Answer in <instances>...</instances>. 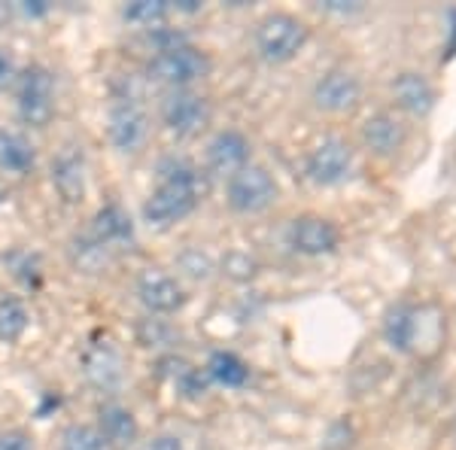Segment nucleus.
I'll use <instances>...</instances> for the list:
<instances>
[{
    "instance_id": "f257e3e1",
    "label": "nucleus",
    "mask_w": 456,
    "mask_h": 450,
    "mask_svg": "<svg viewBox=\"0 0 456 450\" xmlns=\"http://www.w3.org/2000/svg\"><path fill=\"white\" fill-rule=\"evenodd\" d=\"M159 189L146 198L143 204V217L146 223L152 225H174L180 219H186L189 213L198 208L201 195L208 192V183H204V174L198 171L192 161L186 159H161L159 165Z\"/></svg>"
},
{
    "instance_id": "f03ea898",
    "label": "nucleus",
    "mask_w": 456,
    "mask_h": 450,
    "mask_svg": "<svg viewBox=\"0 0 456 450\" xmlns=\"http://www.w3.org/2000/svg\"><path fill=\"white\" fill-rule=\"evenodd\" d=\"M19 119L28 128H46L55 116V77L43 64H28L16 77Z\"/></svg>"
},
{
    "instance_id": "7ed1b4c3",
    "label": "nucleus",
    "mask_w": 456,
    "mask_h": 450,
    "mask_svg": "<svg viewBox=\"0 0 456 450\" xmlns=\"http://www.w3.org/2000/svg\"><path fill=\"white\" fill-rule=\"evenodd\" d=\"M305 43L307 25L301 19L289 16V12H271L256 28V49L271 64H283L289 58H296Z\"/></svg>"
},
{
    "instance_id": "20e7f679",
    "label": "nucleus",
    "mask_w": 456,
    "mask_h": 450,
    "mask_svg": "<svg viewBox=\"0 0 456 450\" xmlns=\"http://www.w3.org/2000/svg\"><path fill=\"white\" fill-rule=\"evenodd\" d=\"M277 195H281V189H277L274 176L268 174V168L262 165H247L228 176L225 198L234 213H262L277 201Z\"/></svg>"
},
{
    "instance_id": "39448f33",
    "label": "nucleus",
    "mask_w": 456,
    "mask_h": 450,
    "mask_svg": "<svg viewBox=\"0 0 456 450\" xmlns=\"http://www.w3.org/2000/svg\"><path fill=\"white\" fill-rule=\"evenodd\" d=\"M150 79L161 86H189L195 79H204L210 73V58L195 46H180L171 53H159L146 64Z\"/></svg>"
},
{
    "instance_id": "423d86ee",
    "label": "nucleus",
    "mask_w": 456,
    "mask_h": 450,
    "mask_svg": "<svg viewBox=\"0 0 456 450\" xmlns=\"http://www.w3.org/2000/svg\"><path fill=\"white\" fill-rule=\"evenodd\" d=\"M107 131L110 143L119 152H137L146 140V131H150V119H146L143 107L134 98H119L110 107Z\"/></svg>"
},
{
    "instance_id": "0eeeda50",
    "label": "nucleus",
    "mask_w": 456,
    "mask_h": 450,
    "mask_svg": "<svg viewBox=\"0 0 456 450\" xmlns=\"http://www.w3.org/2000/svg\"><path fill=\"white\" fill-rule=\"evenodd\" d=\"M353 171V146L341 137H326L307 156V174L320 186H338Z\"/></svg>"
},
{
    "instance_id": "6e6552de",
    "label": "nucleus",
    "mask_w": 456,
    "mask_h": 450,
    "mask_svg": "<svg viewBox=\"0 0 456 450\" xmlns=\"http://www.w3.org/2000/svg\"><path fill=\"white\" fill-rule=\"evenodd\" d=\"M161 119L176 137H195L208 128L210 122V104L201 94L192 92H176L161 107Z\"/></svg>"
},
{
    "instance_id": "1a4fd4ad",
    "label": "nucleus",
    "mask_w": 456,
    "mask_h": 450,
    "mask_svg": "<svg viewBox=\"0 0 456 450\" xmlns=\"http://www.w3.org/2000/svg\"><path fill=\"white\" fill-rule=\"evenodd\" d=\"M359 98H362V86L344 68L322 73L314 86V104L326 113H350V110H356Z\"/></svg>"
},
{
    "instance_id": "9d476101",
    "label": "nucleus",
    "mask_w": 456,
    "mask_h": 450,
    "mask_svg": "<svg viewBox=\"0 0 456 450\" xmlns=\"http://www.w3.org/2000/svg\"><path fill=\"white\" fill-rule=\"evenodd\" d=\"M286 241H289V247L301 256H329L338 250L341 234H338L335 223H329V219H322V217H298V219H292Z\"/></svg>"
},
{
    "instance_id": "9b49d317",
    "label": "nucleus",
    "mask_w": 456,
    "mask_h": 450,
    "mask_svg": "<svg viewBox=\"0 0 456 450\" xmlns=\"http://www.w3.org/2000/svg\"><path fill=\"white\" fill-rule=\"evenodd\" d=\"M83 374L101 393H113L122 383V356L113 341H94L83 353Z\"/></svg>"
},
{
    "instance_id": "f8f14e48",
    "label": "nucleus",
    "mask_w": 456,
    "mask_h": 450,
    "mask_svg": "<svg viewBox=\"0 0 456 450\" xmlns=\"http://www.w3.org/2000/svg\"><path fill=\"white\" fill-rule=\"evenodd\" d=\"M249 165V140L240 131H219L208 146V168L216 176H232Z\"/></svg>"
},
{
    "instance_id": "ddd939ff",
    "label": "nucleus",
    "mask_w": 456,
    "mask_h": 450,
    "mask_svg": "<svg viewBox=\"0 0 456 450\" xmlns=\"http://www.w3.org/2000/svg\"><path fill=\"white\" fill-rule=\"evenodd\" d=\"M137 295H141L143 307L150 314H174L186 305V292L165 271H146L137 283Z\"/></svg>"
},
{
    "instance_id": "4468645a",
    "label": "nucleus",
    "mask_w": 456,
    "mask_h": 450,
    "mask_svg": "<svg viewBox=\"0 0 456 450\" xmlns=\"http://www.w3.org/2000/svg\"><path fill=\"white\" fill-rule=\"evenodd\" d=\"M53 186L68 204L86 198V159L79 146H64L53 161Z\"/></svg>"
},
{
    "instance_id": "2eb2a0df",
    "label": "nucleus",
    "mask_w": 456,
    "mask_h": 450,
    "mask_svg": "<svg viewBox=\"0 0 456 450\" xmlns=\"http://www.w3.org/2000/svg\"><path fill=\"white\" fill-rule=\"evenodd\" d=\"M362 143L369 146V152L380 159H389L404 146V128L395 116L389 113H374L362 125Z\"/></svg>"
},
{
    "instance_id": "dca6fc26",
    "label": "nucleus",
    "mask_w": 456,
    "mask_h": 450,
    "mask_svg": "<svg viewBox=\"0 0 456 450\" xmlns=\"http://www.w3.org/2000/svg\"><path fill=\"white\" fill-rule=\"evenodd\" d=\"M393 94H395V101H399V107H404L414 116H429L432 107H436V88H432L429 79L417 70L399 73L393 83Z\"/></svg>"
},
{
    "instance_id": "f3484780",
    "label": "nucleus",
    "mask_w": 456,
    "mask_h": 450,
    "mask_svg": "<svg viewBox=\"0 0 456 450\" xmlns=\"http://www.w3.org/2000/svg\"><path fill=\"white\" fill-rule=\"evenodd\" d=\"M98 432L104 438V445L131 447L141 430H137V420L128 408H122V405H104L98 411Z\"/></svg>"
},
{
    "instance_id": "a211bd4d",
    "label": "nucleus",
    "mask_w": 456,
    "mask_h": 450,
    "mask_svg": "<svg viewBox=\"0 0 456 450\" xmlns=\"http://www.w3.org/2000/svg\"><path fill=\"white\" fill-rule=\"evenodd\" d=\"M92 234L107 247L110 243H128L134 238V223L119 204H104L92 219Z\"/></svg>"
},
{
    "instance_id": "6ab92c4d",
    "label": "nucleus",
    "mask_w": 456,
    "mask_h": 450,
    "mask_svg": "<svg viewBox=\"0 0 456 450\" xmlns=\"http://www.w3.org/2000/svg\"><path fill=\"white\" fill-rule=\"evenodd\" d=\"M414 331H417V314L411 305H393L387 311L384 320V338L393 350L399 353H411L414 347Z\"/></svg>"
},
{
    "instance_id": "aec40b11",
    "label": "nucleus",
    "mask_w": 456,
    "mask_h": 450,
    "mask_svg": "<svg viewBox=\"0 0 456 450\" xmlns=\"http://www.w3.org/2000/svg\"><path fill=\"white\" fill-rule=\"evenodd\" d=\"M37 161L31 140L16 131H0V168L10 174H28Z\"/></svg>"
},
{
    "instance_id": "412c9836",
    "label": "nucleus",
    "mask_w": 456,
    "mask_h": 450,
    "mask_svg": "<svg viewBox=\"0 0 456 450\" xmlns=\"http://www.w3.org/2000/svg\"><path fill=\"white\" fill-rule=\"evenodd\" d=\"M70 262L83 274H101L110 265V247L101 243L94 234H77L70 241Z\"/></svg>"
},
{
    "instance_id": "4be33fe9",
    "label": "nucleus",
    "mask_w": 456,
    "mask_h": 450,
    "mask_svg": "<svg viewBox=\"0 0 456 450\" xmlns=\"http://www.w3.org/2000/svg\"><path fill=\"white\" fill-rule=\"evenodd\" d=\"M208 378L216 380V383H223V387L238 389V387H244V383L249 380V368H247L244 359L234 356V353L216 350L210 356V363H208Z\"/></svg>"
},
{
    "instance_id": "5701e85b",
    "label": "nucleus",
    "mask_w": 456,
    "mask_h": 450,
    "mask_svg": "<svg viewBox=\"0 0 456 450\" xmlns=\"http://www.w3.org/2000/svg\"><path fill=\"white\" fill-rule=\"evenodd\" d=\"M125 21H131V25H141V28H161L171 16V4H165V0H134V4L125 6Z\"/></svg>"
},
{
    "instance_id": "b1692460",
    "label": "nucleus",
    "mask_w": 456,
    "mask_h": 450,
    "mask_svg": "<svg viewBox=\"0 0 456 450\" xmlns=\"http://www.w3.org/2000/svg\"><path fill=\"white\" fill-rule=\"evenodd\" d=\"M28 329V311L19 299H0V341L12 344L25 335Z\"/></svg>"
},
{
    "instance_id": "393cba45",
    "label": "nucleus",
    "mask_w": 456,
    "mask_h": 450,
    "mask_svg": "<svg viewBox=\"0 0 456 450\" xmlns=\"http://www.w3.org/2000/svg\"><path fill=\"white\" fill-rule=\"evenodd\" d=\"M174 387L183 398H201L204 393H208L210 378H208V372H201V368L183 363L174 374Z\"/></svg>"
},
{
    "instance_id": "a878e982",
    "label": "nucleus",
    "mask_w": 456,
    "mask_h": 450,
    "mask_svg": "<svg viewBox=\"0 0 456 450\" xmlns=\"http://www.w3.org/2000/svg\"><path fill=\"white\" fill-rule=\"evenodd\" d=\"M104 438L94 426L73 423L61 432V450H104Z\"/></svg>"
},
{
    "instance_id": "bb28decb",
    "label": "nucleus",
    "mask_w": 456,
    "mask_h": 450,
    "mask_svg": "<svg viewBox=\"0 0 456 450\" xmlns=\"http://www.w3.org/2000/svg\"><path fill=\"white\" fill-rule=\"evenodd\" d=\"M10 265H12V274L25 286H40V256L16 253V256H10Z\"/></svg>"
},
{
    "instance_id": "cd10ccee",
    "label": "nucleus",
    "mask_w": 456,
    "mask_h": 450,
    "mask_svg": "<svg viewBox=\"0 0 456 450\" xmlns=\"http://www.w3.org/2000/svg\"><path fill=\"white\" fill-rule=\"evenodd\" d=\"M137 338H141L143 347H161L167 344V338H171V329L165 326L161 320H143L141 326H137Z\"/></svg>"
},
{
    "instance_id": "c85d7f7f",
    "label": "nucleus",
    "mask_w": 456,
    "mask_h": 450,
    "mask_svg": "<svg viewBox=\"0 0 456 450\" xmlns=\"http://www.w3.org/2000/svg\"><path fill=\"white\" fill-rule=\"evenodd\" d=\"M150 40H152V46L159 49V53H171V49H180V46H189V40H186V34H180V31H174V28H156V31L150 34Z\"/></svg>"
},
{
    "instance_id": "c756f323",
    "label": "nucleus",
    "mask_w": 456,
    "mask_h": 450,
    "mask_svg": "<svg viewBox=\"0 0 456 450\" xmlns=\"http://www.w3.org/2000/svg\"><path fill=\"white\" fill-rule=\"evenodd\" d=\"M225 271L232 274L234 280H247V277H253L256 274V262L249 259V256L244 253H232L225 259Z\"/></svg>"
},
{
    "instance_id": "7c9ffc66",
    "label": "nucleus",
    "mask_w": 456,
    "mask_h": 450,
    "mask_svg": "<svg viewBox=\"0 0 456 450\" xmlns=\"http://www.w3.org/2000/svg\"><path fill=\"white\" fill-rule=\"evenodd\" d=\"M180 268H183V271H189L192 277H201V280H204V277L210 274V259H208V256L198 253V250H189V253L180 259Z\"/></svg>"
},
{
    "instance_id": "2f4dec72",
    "label": "nucleus",
    "mask_w": 456,
    "mask_h": 450,
    "mask_svg": "<svg viewBox=\"0 0 456 450\" xmlns=\"http://www.w3.org/2000/svg\"><path fill=\"white\" fill-rule=\"evenodd\" d=\"M16 61H12V55L6 53V49H0V92H6L12 83H16Z\"/></svg>"
},
{
    "instance_id": "473e14b6",
    "label": "nucleus",
    "mask_w": 456,
    "mask_h": 450,
    "mask_svg": "<svg viewBox=\"0 0 456 450\" xmlns=\"http://www.w3.org/2000/svg\"><path fill=\"white\" fill-rule=\"evenodd\" d=\"M0 450H34V447H31V438H28L25 432L12 430V432L0 435Z\"/></svg>"
},
{
    "instance_id": "72a5a7b5",
    "label": "nucleus",
    "mask_w": 456,
    "mask_h": 450,
    "mask_svg": "<svg viewBox=\"0 0 456 450\" xmlns=\"http://www.w3.org/2000/svg\"><path fill=\"white\" fill-rule=\"evenodd\" d=\"M19 10L25 12V16H31V19H40V16H46V12H49V4H46V0H21Z\"/></svg>"
},
{
    "instance_id": "f704fd0d",
    "label": "nucleus",
    "mask_w": 456,
    "mask_h": 450,
    "mask_svg": "<svg viewBox=\"0 0 456 450\" xmlns=\"http://www.w3.org/2000/svg\"><path fill=\"white\" fill-rule=\"evenodd\" d=\"M146 450H183V441L176 435H159L146 445Z\"/></svg>"
},
{
    "instance_id": "c9c22d12",
    "label": "nucleus",
    "mask_w": 456,
    "mask_h": 450,
    "mask_svg": "<svg viewBox=\"0 0 456 450\" xmlns=\"http://www.w3.org/2000/svg\"><path fill=\"white\" fill-rule=\"evenodd\" d=\"M322 10H329V12H341V16H350V12H359L362 6L359 4H344V0H326V4H320Z\"/></svg>"
},
{
    "instance_id": "e433bc0d",
    "label": "nucleus",
    "mask_w": 456,
    "mask_h": 450,
    "mask_svg": "<svg viewBox=\"0 0 456 450\" xmlns=\"http://www.w3.org/2000/svg\"><path fill=\"white\" fill-rule=\"evenodd\" d=\"M447 19H451V43H447V49H444V61H451V58L456 55V10L447 12Z\"/></svg>"
},
{
    "instance_id": "4c0bfd02",
    "label": "nucleus",
    "mask_w": 456,
    "mask_h": 450,
    "mask_svg": "<svg viewBox=\"0 0 456 450\" xmlns=\"http://www.w3.org/2000/svg\"><path fill=\"white\" fill-rule=\"evenodd\" d=\"M171 10H176V12H195V10H201V4H198V0H180V4H171Z\"/></svg>"
},
{
    "instance_id": "58836bf2",
    "label": "nucleus",
    "mask_w": 456,
    "mask_h": 450,
    "mask_svg": "<svg viewBox=\"0 0 456 450\" xmlns=\"http://www.w3.org/2000/svg\"><path fill=\"white\" fill-rule=\"evenodd\" d=\"M10 12H12L10 6H6V4H0V25H4V21L10 19Z\"/></svg>"
}]
</instances>
